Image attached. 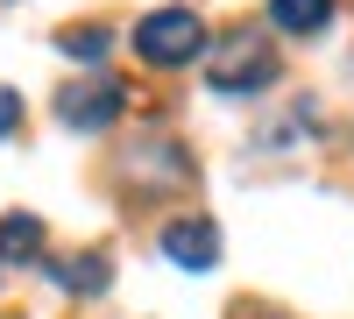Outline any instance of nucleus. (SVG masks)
I'll list each match as a JSON object with an SVG mask.
<instances>
[{
    "mask_svg": "<svg viewBox=\"0 0 354 319\" xmlns=\"http://www.w3.org/2000/svg\"><path fill=\"white\" fill-rule=\"evenodd\" d=\"M277 78V50H270V36H255V28H234V36L205 57V85L213 93H262V85Z\"/></svg>",
    "mask_w": 354,
    "mask_h": 319,
    "instance_id": "nucleus-1",
    "label": "nucleus"
},
{
    "mask_svg": "<svg viewBox=\"0 0 354 319\" xmlns=\"http://www.w3.org/2000/svg\"><path fill=\"white\" fill-rule=\"evenodd\" d=\"M198 50H205V21H198L192 8H156V15L135 21V57H142V64H156V71L192 64Z\"/></svg>",
    "mask_w": 354,
    "mask_h": 319,
    "instance_id": "nucleus-2",
    "label": "nucleus"
},
{
    "mask_svg": "<svg viewBox=\"0 0 354 319\" xmlns=\"http://www.w3.org/2000/svg\"><path fill=\"white\" fill-rule=\"evenodd\" d=\"M121 107H128V93H121L113 78L64 85V93H57V113H64V128H78V135H100V128H113V121H121Z\"/></svg>",
    "mask_w": 354,
    "mask_h": 319,
    "instance_id": "nucleus-3",
    "label": "nucleus"
},
{
    "mask_svg": "<svg viewBox=\"0 0 354 319\" xmlns=\"http://www.w3.org/2000/svg\"><path fill=\"white\" fill-rule=\"evenodd\" d=\"M163 255L177 270H213L220 263V227L213 220H170L163 227Z\"/></svg>",
    "mask_w": 354,
    "mask_h": 319,
    "instance_id": "nucleus-4",
    "label": "nucleus"
},
{
    "mask_svg": "<svg viewBox=\"0 0 354 319\" xmlns=\"http://www.w3.org/2000/svg\"><path fill=\"white\" fill-rule=\"evenodd\" d=\"M43 255V220L36 213H8L0 220V263H36Z\"/></svg>",
    "mask_w": 354,
    "mask_h": 319,
    "instance_id": "nucleus-5",
    "label": "nucleus"
},
{
    "mask_svg": "<svg viewBox=\"0 0 354 319\" xmlns=\"http://www.w3.org/2000/svg\"><path fill=\"white\" fill-rule=\"evenodd\" d=\"M270 21L283 36H319L333 21V0H270Z\"/></svg>",
    "mask_w": 354,
    "mask_h": 319,
    "instance_id": "nucleus-6",
    "label": "nucleus"
},
{
    "mask_svg": "<svg viewBox=\"0 0 354 319\" xmlns=\"http://www.w3.org/2000/svg\"><path fill=\"white\" fill-rule=\"evenodd\" d=\"M50 277L64 291H106V263L100 255H71V263H50Z\"/></svg>",
    "mask_w": 354,
    "mask_h": 319,
    "instance_id": "nucleus-7",
    "label": "nucleus"
},
{
    "mask_svg": "<svg viewBox=\"0 0 354 319\" xmlns=\"http://www.w3.org/2000/svg\"><path fill=\"white\" fill-rule=\"evenodd\" d=\"M57 50H64V57H93V64H100V57H106V28H64V36H57Z\"/></svg>",
    "mask_w": 354,
    "mask_h": 319,
    "instance_id": "nucleus-8",
    "label": "nucleus"
},
{
    "mask_svg": "<svg viewBox=\"0 0 354 319\" xmlns=\"http://www.w3.org/2000/svg\"><path fill=\"white\" fill-rule=\"evenodd\" d=\"M15 121H21V100L8 93V85H0V135H15Z\"/></svg>",
    "mask_w": 354,
    "mask_h": 319,
    "instance_id": "nucleus-9",
    "label": "nucleus"
}]
</instances>
